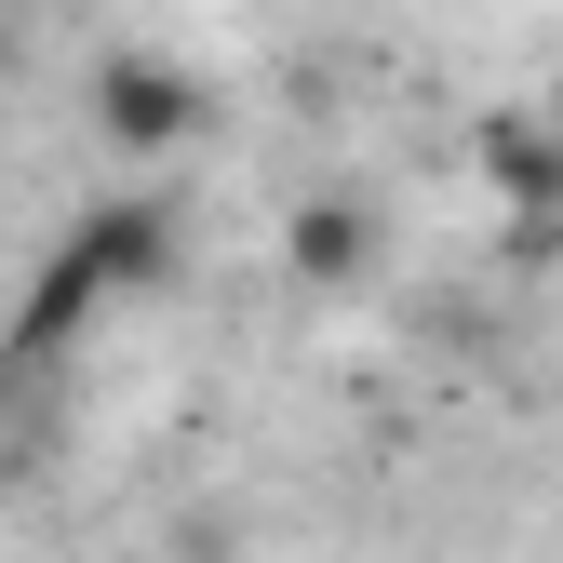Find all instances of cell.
<instances>
[{
    "label": "cell",
    "instance_id": "cell-1",
    "mask_svg": "<svg viewBox=\"0 0 563 563\" xmlns=\"http://www.w3.org/2000/svg\"><path fill=\"white\" fill-rule=\"evenodd\" d=\"M95 121H108V148L175 162L188 134H201V81H188L175 54H108V67H95Z\"/></svg>",
    "mask_w": 563,
    "mask_h": 563
},
{
    "label": "cell",
    "instance_id": "cell-2",
    "mask_svg": "<svg viewBox=\"0 0 563 563\" xmlns=\"http://www.w3.org/2000/svg\"><path fill=\"white\" fill-rule=\"evenodd\" d=\"M108 309V268L81 255V242H54L41 268H27V309H14V363H41V349H67V335H81Z\"/></svg>",
    "mask_w": 563,
    "mask_h": 563
},
{
    "label": "cell",
    "instance_id": "cell-3",
    "mask_svg": "<svg viewBox=\"0 0 563 563\" xmlns=\"http://www.w3.org/2000/svg\"><path fill=\"white\" fill-rule=\"evenodd\" d=\"M483 188H497L523 229H550V216H563V148L537 134V108H497V121H483Z\"/></svg>",
    "mask_w": 563,
    "mask_h": 563
},
{
    "label": "cell",
    "instance_id": "cell-4",
    "mask_svg": "<svg viewBox=\"0 0 563 563\" xmlns=\"http://www.w3.org/2000/svg\"><path fill=\"white\" fill-rule=\"evenodd\" d=\"M282 268H296V282H322V296H335V282H363V268H376V216H363L349 188L296 201V229H282Z\"/></svg>",
    "mask_w": 563,
    "mask_h": 563
},
{
    "label": "cell",
    "instance_id": "cell-5",
    "mask_svg": "<svg viewBox=\"0 0 563 563\" xmlns=\"http://www.w3.org/2000/svg\"><path fill=\"white\" fill-rule=\"evenodd\" d=\"M67 242L108 268V296H134V282H175V216H162V201H95Z\"/></svg>",
    "mask_w": 563,
    "mask_h": 563
},
{
    "label": "cell",
    "instance_id": "cell-6",
    "mask_svg": "<svg viewBox=\"0 0 563 563\" xmlns=\"http://www.w3.org/2000/svg\"><path fill=\"white\" fill-rule=\"evenodd\" d=\"M537 134H550V148H563V95H550V108H537Z\"/></svg>",
    "mask_w": 563,
    "mask_h": 563
}]
</instances>
